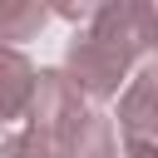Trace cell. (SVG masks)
I'll use <instances>...</instances> for the list:
<instances>
[{
  "label": "cell",
  "mask_w": 158,
  "mask_h": 158,
  "mask_svg": "<svg viewBox=\"0 0 158 158\" xmlns=\"http://www.w3.org/2000/svg\"><path fill=\"white\" fill-rule=\"evenodd\" d=\"M143 54H148V49H143V40H138V30H133V20H128V5L118 0V5H109L94 25H79V30H74V40H69V49H64V74L84 89L89 104H109V99H118V94L128 89L133 64H138Z\"/></svg>",
  "instance_id": "6da1fadb"
},
{
  "label": "cell",
  "mask_w": 158,
  "mask_h": 158,
  "mask_svg": "<svg viewBox=\"0 0 158 158\" xmlns=\"http://www.w3.org/2000/svg\"><path fill=\"white\" fill-rule=\"evenodd\" d=\"M35 89H40L35 59H30L20 44H5V40H0V138L10 133V123H20V118L30 114Z\"/></svg>",
  "instance_id": "7a4b0ae2"
},
{
  "label": "cell",
  "mask_w": 158,
  "mask_h": 158,
  "mask_svg": "<svg viewBox=\"0 0 158 158\" xmlns=\"http://www.w3.org/2000/svg\"><path fill=\"white\" fill-rule=\"evenodd\" d=\"M114 123H118V133H123L128 143H153V148H158V74H153L148 64H143V69L128 79V89L118 94Z\"/></svg>",
  "instance_id": "3957f363"
},
{
  "label": "cell",
  "mask_w": 158,
  "mask_h": 158,
  "mask_svg": "<svg viewBox=\"0 0 158 158\" xmlns=\"http://www.w3.org/2000/svg\"><path fill=\"white\" fill-rule=\"evenodd\" d=\"M59 158H118V123L99 104H84L64 133H59Z\"/></svg>",
  "instance_id": "277c9868"
},
{
  "label": "cell",
  "mask_w": 158,
  "mask_h": 158,
  "mask_svg": "<svg viewBox=\"0 0 158 158\" xmlns=\"http://www.w3.org/2000/svg\"><path fill=\"white\" fill-rule=\"evenodd\" d=\"M49 20V0H0V40L5 44H25L44 30Z\"/></svg>",
  "instance_id": "5b68a950"
},
{
  "label": "cell",
  "mask_w": 158,
  "mask_h": 158,
  "mask_svg": "<svg viewBox=\"0 0 158 158\" xmlns=\"http://www.w3.org/2000/svg\"><path fill=\"white\" fill-rule=\"evenodd\" d=\"M109 5H118V0H49V15H59V20H69L79 30V25H94Z\"/></svg>",
  "instance_id": "8992f818"
},
{
  "label": "cell",
  "mask_w": 158,
  "mask_h": 158,
  "mask_svg": "<svg viewBox=\"0 0 158 158\" xmlns=\"http://www.w3.org/2000/svg\"><path fill=\"white\" fill-rule=\"evenodd\" d=\"M123 5H128V20H133L143 49L158 54V0H123Z\"/></svg>",
  "instance_id": "52a82bcc"
},
{
  "label": "cell",
  "mask_w": 158,
  "mask_h": 158,
  "mask_svg": "<svg viewBox=\"0 0 158 158\" xmlns=\"http://www.w3.org/2000/svg\"><path fill=\"white\" fill-rule=\"evenodd\" d=\"M118 158H158V148H153V143H128V138H123Z\"/></svg>",
  "instance_id": "ba28073f"
},
{
  "label": "cell",
  "mask_w": 158,
  "mask_h": 158,
  "mask_svg": "<svg viewBox=\"0 0 158 158\" xmlns=\"http://www.w3.org/2000/svg\"><path fill=\"white\" fill-rule=\"evenodd\" d=\"M148 69H153V74H158V54H153V59H148Z\"/></svg>",
  "instance_id": "9c48e42d"
}]
</instances>
